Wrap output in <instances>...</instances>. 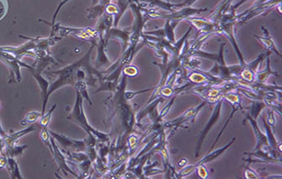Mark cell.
<instances>
[{"instance_id":"1","label":"cell","mask_w":282,"mask_h":179,"mask_svg":"<svg viewBox=\"0 0 282 179\" xmlns=\"http://www.w3.org/2000/svg\"><path fill=\"white\" fill-rule=\"evenodd\" d=\"M206 105V102L204 101L203 103L198 104L197 107L187 109L175 119L167 120L166 122H162L163 129L165 130H171L172 131H176L179 128H185L187 127V125H192L195 122L196 119L202 109Z\"/></svg>"},{"instance_id":"2","label":"cell","mask_w":282,"mask_h":179,"mask_svg":"<svg viewBox=\"0 0 282 179\" xmlns=\"http://www.w3.org/2000/svg\"><path fill=\"white\" fill-rule=\"evenodd\" d=\"M235 141H236V137H233V138L228 142V144H226L224 147H221V148H218V149L217 150H214V151L212 150L211 152H209L204 158H202L201 160L198 162L196 164L186 166L185 168L181 169V171L177 172V179H185V178H187V177L190 176L191 174H193V173L195 172L196 168H197L198 166L206 165L208 163H211L212 161H214L215 159H217V158H219L221 155L223 154L227 150L229 149V148L233 146Z\"/></svg>"},{"instance_id":"3","label":"cell","mask_w":282,"mask_h":179,"mask_svg":"<svg viewBox=\"0 0 282 179\" xmlns=\"http://www.w3.org/2000/svg\"><path fill=\"white\" fill-rule=\"evenodd\" d=\"M222 98H223V100L228 101V103H230L231 107H232V112H231V114L228 115V119L226 120L225 124L223 125L222 129H221V130H220L218 134H217V137H216L215 141H213V143H212L211 147H210L209 152L214 149L215 146L217 145L222 134H223V132L225 131L226 129L228 127V124H229L231 120L233 119L234 114H236L237 112L244 111L245 109H246V108H244V106L242 105L241 95H240L239 92H232V91H229V92H225V93L222 94Z\"/></svg>"},{"instance_id":"4","label":"cell","mask_w":282,"mask_h":179,"mask_svg":"<svg viewBox=\"0 0 282 179\" xmlns=\"http://www.w3.org/2000/svg\"><path fill=\"white\" fill-rule=\"evenodd\" d=\"M222 103H223V98H220L217 103L214 104V108L212 113L211 117L209 119V122L207 123L204 130H202L198 136V143L196 146L195 150V158H199V156L201 154L202 147L204 145V141L206 140L207 136L209 135V132L211 131L212 127L214 126L215 124H217V120L219 119L221 112H222Z\"/></svg>"},{"instance_id":"5","label":"cell","mask_w":282,"mask_h":179,"mask_svg":"<svg viewBox=\"0 0 282 179\" xmlns=\"http://www.w3.org/2000/svg\"><path fill=\"white\" fill-rule=\"evenodd\" d=\"M246 121L250 123V125L252 127L253 131H254V134H255V140H256V146H255V149L271 147L269 145L266 134L262 132L261 128L259 127V125H258L257 119H253L248 112H244V124Z\"/></svg>"},{"instance_id":"6","label":"cell","mask_w":282,"mask_h":179,"mask_svg":"<svg viewBox=\"0 0 282 179\" xmlns=\"http://www.w3.org/2000/svg\"><path fill=\"white\" fill-rule=\"evenodd\" d=\"M179 24V21H174V20H166V25L163 29L160 30H154V31H149L146 34L149 35H157L158 37L165 39L166 41H169L170 43L173 44L176 42V38H175V29L176 25Z\"/></svg>"},{"instance_id":"7","label":"cell","mask_w":282,"mask_h":179,"mask_svg":"<svg viewBox=\"0 0 282 179\" xmlns=\"http://www.w3.org/2000/svg\"><path fill=\"white\" fill-rule=\"evenodd\" d=\"M261 30H263L265 33L264 36H259V35H255V38L257 39L258 41L265 47L266 51H268L270 52H274L277 56L281 57V53L277 49L276 43H275L274 40L272 38L270 32L267 29L265 28V26H261Z\"/></svg>"},{"instance_id":"8","label":"cell","mask_w":282,"mask_h":179,"mask_svg":"<svg viewBox=\"0 0 282 179\" xmlns=\"http://www.w3.org/2000/svg\"><path fill=\"white\" fill-rule=\"evenodd\" d=\"M261 117L262 120H263L264 126L266 128V136L267 141H268L269 145L273 149L277 150L278 152H282V144H281V142L277 140V137L275 136L272 126L269 125L268 123L266 122V120L264 117Z\"/></svg>"},{"instance_id":"9","label":"cell","mask_w":282,"mask_h":179,"mask_svg":"<svg viewBox=\"0 0 282 179\" xmlns=\"http://www.w3.org/2000/svg\"><path fill=\"white\" fill-rule=\"evenodd\" d=\"M280 77L279 74L277 72L272 71L271 68V61L270 58H267V64H266V68L265 70L261 71L260 73H255V82L258 84H266L269 77L272 76Z\"/></svg>"},{"instance_id":"10","label":"cell","mask_w":282,"mask_h":179,"mask_svg":"<svg viewBox=\"0 0 282 179\" xmlns=\"http://www.w3.org/2000/svg\"><path fill=\"white\" fill-rule=\"evenodd\" d=\"M267 108L266 103H264L263 101H253L252 104L250 107H248L245 109L247 112L249 113L250 116L252 117L253 119H257L258 117L261 116V112L263 111L264 109Z\"/></svg>"},{"instance_id":"11","label":"cell","mask_w":282,"mask_h":179,"mask_svg":"<svg viewBox=\"0 0 282 179\" xmlns=\"http://www.w3.org/2000/svg\"><path fill=\"white\" fill-rule=\"evenodd\" d=\"M6 163H8V166H7V168H8V171L10 173L12 178H14V179H15V178H17V179L21 178L20 174H19L18 165H17V163H15V161H14L13 158H8V162L6 160Z\"/></svg>"},{"instance_id":"12","label":"cell","mask_w":282,"mask_h":179,"mask_svg":"<svg viewBox=\"0 0 282 179\" xmlns=\"http://www.w3.org/2000/svg\"><path fill=\"white\" fill-rule=\"evenodd\" d=\"M243 178L245 179H259L262 177L260 176V174L256 173L255 170L250 169V166H244V172H243Z\"/></svg>"},{"instance_id":"13","label":"cell","mask_w":282,"mask_h":179,"mask_svg":"<svg viewBox=\"0 0 282 179\" xmlns=\"http://www.w3.org/2000/svg\"><path fill=\"white\" fill-rule=\"evenodd\" d=\"M195 172L197 173V175H198V178H200V179H207L209 178V174H208L206 166L205 165L198 166V167L196 168Z\"/></svg>"},{"instance_id":"14","label":"cell","mask_w":282,"mask_h":179,"mask_svg":"<svg viewBox=\"0 0 282 179\" xmlns=\"http://www.w3.org/2000/svg\"><path fill=\"white\" fill-rule=\"evenodd\" d=\"M268 114V119L266 120V122L268 123L269 125H271L272 128H274L275 125H276V117H275V114H276V113H275L274 110L270 109Z\"/></svg>"},{"instance_id":"15","label":"cell","mask_w":282,"mask_h":179,"mask_svg":"<svg viewBox=\"0 0 282 179\" xmlns=\"http://www.w3.org/2000/svg\"><path fill=\"white\" fill-rule=\"evenodd\" d=\"M139 71L136 69V67H129L124 71L125 76H136L138 74Z\"/></svg>"},{"instance_id":"16","label":"cell","mask_w":282,"mask_h":179,"mask_svg":"<svg viewBox=\"0 0 282 179\" xmlns=\"http://www.w3.org/2000/svg\"><path fill=\"white\" fill-rule=\"evenodd\" d=\"M187 162H188V160H187V158H182V159H180V160L177 162V164H176L177 169H182L185 168V167L187 165Z\"/></svg>"}]
</instances>
